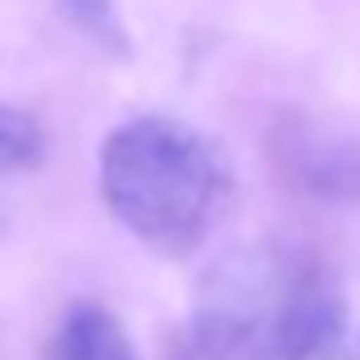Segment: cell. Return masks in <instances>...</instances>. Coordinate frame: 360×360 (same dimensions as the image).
I'll return each instance as SVG.
<instances>
[{
	"label": "cell",
	"mask_w": 360,
	"mask_h": 360,
	"mask_svg": "<svg viewBox=\"0 0 360 360\" xmlns=\"http://www.w3.org/2000/svg\"><path fill=\"white\" fill-rule=\"evenodd\" d=\"M347 297L306 246L246 242L201 274L187 328L192 360H338Z\"/></svg>",
	"instance_id": "cell-1"
},
{
	"label": "cell",
	"mask_w": 360,
	"mask_h": 360,
	"mask_svg": "<svg viewBox=\"0 0 360 360\" xmlns=\"http://www.w3.org/2000/svg\"><path fill=\"white\" fill-rule=\"evenodd\" d=\"M96 183L110 214L155 255H192L233 192L224 150L192 123L165 115L119 123L101 141Z\"/></svg>",
	"instance_id": "cell-2"
},
{
	"label": "cell",
	"mask_w": 360,
	"mask_h": 360,
	"mask_svg": "<svg viewBox=\"0 0 360 360\" xmlns=\"http://www.w3.org/2000/svg\"><path fill=\"white\" fill-rule=\"evenodd\" d=\"M274 155L288 183L301 192L328 196V201H360V137L292 115L274 132Z\"/></svg>",
	"instance_id": "cell-3"
},
{
	"label": "cell",
	"mask_w": 360,
	"mask_h": 360,
	"mask_svg": "<svg viewBox=\"0 0 360 360\" xmlns=\"http://www.w3.org/2000/svg\"><path fill=\"white\" fill-rule=\"evenodd\" d=\"M46 360H137V347L115 310L96 306V301H78L55 324Z\"/></svg>",
	"instance_id": "cell-4"
},
{
	"label": "cell",
	"mask_w": 360,
	"mask_h": 360,
	"mask_svg": "<svg viewBox=\"0 0 360 360\" xmlns=\"http://www.w3.org/2000/svg\"><path fill=\"white\" fill-rule=\"evenodd\" d=\"M41 123L14 105H0V169H32L41 165Z\"/></svg>",
	"instance_id": "cell-5"
},
{
	"label": "cell",
	"mask_w": 360,
	"mask_h": 360,
	"mask_svg": "<svg viewBox=\"0 0 360 360\" xmlns=\"http://www.w3.org/2000/svg\"><path fill=\"white\" fill-rule=\"evenodd\" d=\"M60 9L69 14V23L78 32H87L101 51H128V37H123V23H119V9L115 0H60Z\"/></svg>",
	"instance_id": "cell-6"
},
{
	"label": "cell",
	"mask_w": 360,
	"mask_h": 360,
	"mask_svg": "<svg viewBox=\"0 0 360 360\" xmlns=\"http://www.w3.org/2000/svg\"><path fill=\"white\" fill-rule=\"evenodd\" d=\"M356 360H360V342H356Z\"/></svg>",
	"instance_id": "cell-7"
}]
</instances>
